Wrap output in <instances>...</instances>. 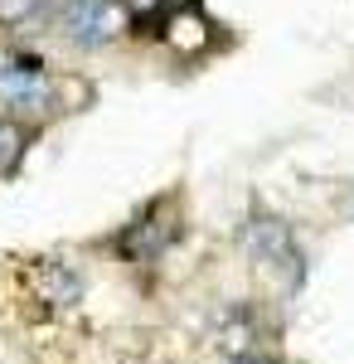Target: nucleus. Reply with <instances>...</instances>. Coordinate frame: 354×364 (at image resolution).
<instances>
[{
  "label": "nucleus",
  "mask_w": 354,
  "mask_h": 364,
  "mask_svg": "<svg viewBox=\"0 0 354 364\" xmlns=\"http://www.w3.org/2000/svg\"><path fill=\"white\" fill-rule=\"evenodd\" d=\"M39 5L44 0H0V25H25L39 15Z\"/></svg>",
  "instance_id": "20e7f679"
},
{
  "label": "nucleus",
  "mask_w": 354,
  "mask_h": 364,
  "mask_svg": "<svg viewBox=\"0 0 354 364\" xmlns=\"http://www.w3.org/2000/svg\"><path fill=\"white\" fill-rule=\"evenodd\" d=\"M0 97L10 107H44L49 102V78L34 58H0Z\"/></svg>",
  "instance_id": "f257e3e1"
},
{
  "label": "nucleus",
  "mask_w": 354,
  "mask_h": 364,
  "mask_svg": "<svg viewBox=\"0 0 354 364\" xmlns=\"http://www.w3.org/2000/svg\"><path fill=\"white\" fill-rule=\"evenodd\" d=\"M63 34L73 44H102L112 34V0H63Z\"/></svg>",
  "instance_id": "f03ea898"
},
{
  "label": "nucleus",
  "mask_w": 354,
  "mask_h": 364,
  "mask_svg": "<svg viewBox=\"0 0 354 364\" xmlns=\"http://www.w3.org/2000/svg\"><path fill=\"white\" fill-rule=\"evenodd\" d=\"M20 141H25V132L15 122H0V170H10L20 161Z\"/></svg>",
  "instance_id": "7ed1b4c3"
}]
</instances>
